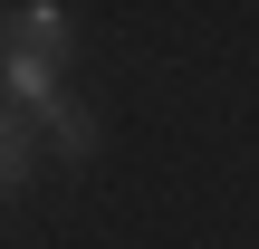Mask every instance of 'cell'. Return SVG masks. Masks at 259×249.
Instances as JSON below:
<instances>
[{
  "label": "cell",
  "mask_w": 259,
  "mask_h": 249,
  "mask_svg": "<svg viewBox=\"0 0 259 249\" xmlns=\"http://www.w3.org/2000/svg\"><path fill=\"white\" fill-rule=\"evenodd\" d=\"M58 96H67V86H58V58H38V48H0V106H10L19 125H38Z\"/></svg>",
  "instance_id": "1"
},
{
  "label": "cell",
  "mask_w": 259,
  "mask_h": 249,
  "mask_svg": "<svg viewBox=\"0 0 259 249\" xmlns=\"http://www.w3.org/2000/svg\"><path fill=\"white\" fill-rule=\"evenodd\" d=\"M67 10L58 0H19V10H0V48H38V58H67Z\"/></svg>",
  "instance_id": "2"
},
{
  "label": "cell",
  "mask_w": 259,
  "mask_h": 249,
  "mask_svg": "<svg viewBox=\"0 0 259 249\" xmlns=\"http://www.w3.org/2000/svg\"><path fill=\"white\" fill-rule=\"evenodd\" d=\"M29 134H38V154H58V163H87V154H96V115H87L77 96H58Z\"/></svg>",
  "instance_id": "3"
},
{
  "label": "cell",
  "mask_w": 259,
  "mask_h": 249,
  "mask_svg": "<svg viewBox=\"0 0 259 249\" xmlns=\"http://www.w3.org/2000/svg\"><path fill=\"white\" fill-rule=\"evenodd\" d=\"M29 173H38V134H29V125H19V115L0 106V202H10V192H19Z\"/></svg>",
  "instance_id": "4"
}]
</instances>
